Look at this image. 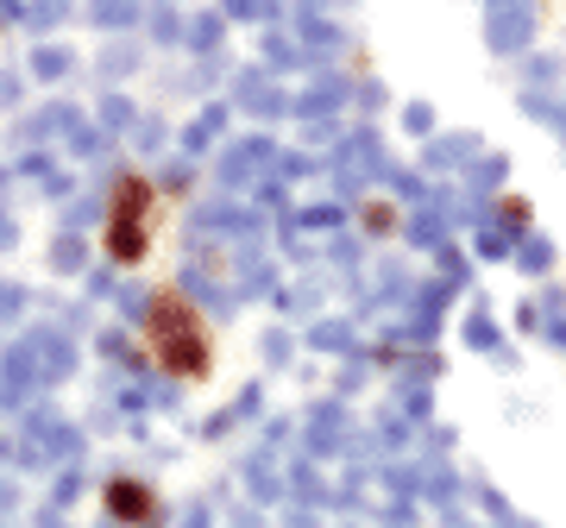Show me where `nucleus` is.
<instances>
[{
  "label": "nucleus",
  "instance_id": "obj_2",
  "mask_svg": "<svg viewBox=\"0 0 566 528\" xmlns=\"http://www.w3.org/2000/svg\"><path fill=\"white\" fill-rule=\"evenodd\" d=\"M145 240H151V189L139 177H126L120 196H114V221H107V252L133 264L145 252Z\"/></svg>",
  "mask_w": 566,
  "mask_h": 528
},
{
  "label": "nucleus",
  "instance_id": "obj_1",
  "mask_svg": "<svg viewBox=\"0 0 566 528\" xmlns=\"http://www.w3.org/2000/svg\"><path fill=\"white\" fill-rule=\"evenodd\" d=\"M151 352H158L164 371H177V378H202L208 327L182 296H158V303H151Z\"/></svg>",
  "mask_w": 566,
  "mask_h": 528
}]
</instances>
